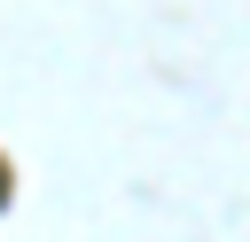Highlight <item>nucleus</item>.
<instances>
[{"instance_id": "nucleus-1", "label": "nucleus", "mask_w": 250, "mask_h": 242, "mask_svg": "<svg viewBox=\"0 0 250 242\" xmlns=\"http://www.w3.org/2000/svg\"><path fill=\"white\" fill-rule=\"evenodd\" d=\"M0 195H8V172H0Z\"/></svg>"}]
</instances>
